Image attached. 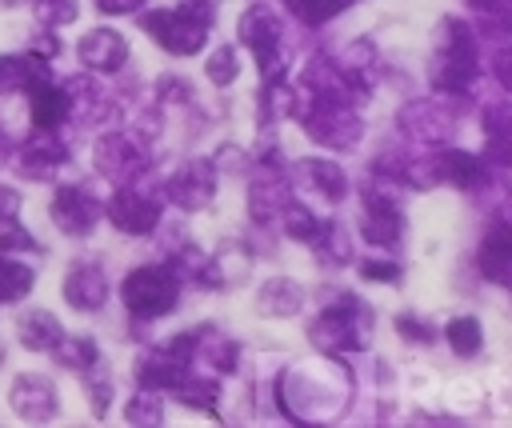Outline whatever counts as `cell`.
<instances>
[{
    "label": "cell",
    "instance_id": "ffe728a7",
    "mask_svg": "<svg viewBox=\"0 0 512 428\" xmlns=\"http://www.w3.org/2000/svg\"><path fill=\"white\" fill-rule=\"evenodd\" d=\"M444 340L452 344L456 356H476V352H480V340H484L480 320H476V316H456V320H448Z\"/></svg>",
    "mask_w": 512,
    "mask_h": 428
},
{
    "label": "cell",
    "instance_id": "6da1fadb",
    "mask_svg": "<svg viewBox=\"0 0 512 428\" xmlns=\"http://www.w3.org/2000/svg\"><path fill=\"white\" fill-rule=\"evenodd\" d=\"M120 296H124V308L136 320H156V316H168L176 308L180 276L172 268H164V264H144V268L128 272Z\"/></svg>",
    "mask_w": 512,
    "mask_h": 428
},
{
    "label": "cell",
    "instance_id": "7c38bea8",
    "mask_svg": "<svg viewBox=\"0 0 512 428\" xmlns=\"http://www.w3.org/2000/svg\"><path fill=\"white\" fill-rule=\"evenodd\" d=\"M360 232H364L368 244H396V236H400V212H396V204H388L380 192L368 188Z\"/></svg>",
    "mask_w": 512,
    "mask_h": 428
},
{
    "label": "cell",
    "instance_id": "3957f363",
    "mask_svg": "<svg viewBox=\"0 0 512 428\" xmlns=\"http://www.w3.org/2000/svg\"><path fill=\"white\" fill-rule=\"evenodd\" d=\"M440 36H444L448 44H440V52H436V60H432V80H436V88H444V92H464L468 80L476 76L472 36H468V28H464L460 20H448V24L440 28Z\"/></svg>",
    "mask_w": 512,
    "mask_h": 428
},
{
    "label": "cell",
    "instance_id": "4316f807",
    "mask_svg": "<svg viewBox=\"0 0 512 428\" xmlns=\"http://www.w3.org/2000/svg\"><path fill=\"white\" fill-rule=\"evenodd\" d=\"M36 16L52 28H60V24H68V20H76V0H36Z\"/></svg>",
    "mask_w": 512,
    "mask_h": 428
},
{
    "label": "cell",
    "instance_id": "603a6c76",
    "mask_svg": "<svg viewBox=\"0 0 512 428\" xmlns=\"http://www.w3.org/2000/svg\"><path fill=\"white\" fill-rule=\"evenodd\" d=\"M52 352H56L64 364H72V368H88V364L96 360V344H92L88 336H64Z\"/></svg>",
    "mask_w": 512,
    "mask_h": 428
},
{
    "label": "cell",
    "instance_id": "277c9868",
    "mask_svg": "<svg viewBox=\"0 0 512 428\" xmlns=\"http://www.w3.org/2000/svg\"><path fill=\"white\" fill-rule=\"evenodd\" d=\"M304 128L320 140V144H332V148H344L360 136V120L348 112V104L340 100H324L316 96V108L304 112Z\"/></svg>",
    "mask_w": 512,
    "mask_h": 428
},
{
    "label": "cell",
    "instance_id": "44dd1931",
    "mask_svg": "<svg viewBox=\"0 0 512 428\" xmlns=\"http://www.w3.org/2000/svg\"><path fill=\"white\" fill-rule=\"evenodd\" d=\"M28 292H32V268L0 256V304H12L20 296H28Z\"/></svg>",
    "mask_w": 512,
    "mask_h": 428
},
{
    "label": "cell",
    "instance_id": "5b68a950",
    "mask_svg": "<svg viewBox=\"0 0 512 428\" xmlns=\"http://www.w3.org/2000/svg\"><path fill=\"white\" fill-rule=\"evenodd\" d=\"M240 40L256 52V64L264 72V80H272L280 72V60H276V44H280V20L268 12V8H248L244 20H240Z\"/></svg>",
    "mask_w": 512,
    "mask_h": 428
},
{
    "label": "cell",
    "instance_id": "8992f818",
    "mask_svg": "<svg viewBox=\"0 0 512 428\" xmlns=\"http://www.w3.org/2000/svg\"><path fill=\"white\" fill-rule=\"evenodd\" d=\"M108 220H112L120 232H128V236H144V232L156 228L160 208H156V200H148L144 192L120 188V192L108 200Z\"/></svg>",
    "mask_w": 512,
    "mask_h": 428
},
{
    "label": "cell",
    "instance_id": "484cf974",
    "mask_svg": "<svg viewBox=\"0 0 512 428\" xmlns=\"http://www.w3.org/2000/svg\"><path fill=\"white\" fill-rule=\"evenodd\" d=\"M172 392H176L180 400H188L192 408H212V400H216V384H212V380H192V376H184Z\"/></svg>",
    "mask_w": 512,
    "mask_h": 428
},
{
    "label": "cell",
    "instance_id": "8fae6325",
    "mask_svg": "<svg viewBox=\"0 0 512 428\" xmlns=\"http://www.w3.org/2000/svg\"><path fill=\"white\" fill-rule=\"evenodd\" d=\"M64 300L80 312H96L108 300V280L96 264H72L68 280H64Z\"/></svg>",
    "mask_w": 512,
    "mask_h": 428
},
{
    "label": "cell",
    "instance_id": "4dcf8cb0",
    "mask_svg": "<svg viewBox=\"0 0 512 428\" xmlns=\"http://www.w3.org/2000/svg\"><path fill=\"white\" fill-rule=\"evenodd\" d=\"M360 272H364L368 280H380V284H396V280H400V268H396L392 260H364Z\"/></svg>",
    "mask_w": 512,
    "mask_h": 428
},
{
    "label": "cell",
    "instance_id": "9a60e30c",
    "mask_svg": "<svg viewBox=\"0 0 512 428\" xmlns=\"http://www.w3.org/2000/svg\"><path fill=\"white\" fill-rule=\"evenodd\" d=\"M28 92H32V124H36L40 132H52V128L68 116V92L56 88V84H48V80L32 84Z\"/></svg>",
    "mask_w": 512,
    "mask_h": 428
},
{
    "label": "cell",
    "instance_id": "7402d4cb",
    "mask_svg": "<svg viewBox=\"0 0 512 428\" xmlns=\"http://www.w3.org/2000/svg\"><path fill=\"white\" fill-rule=\"evenodd\" d=\"M300 168L312 176V184H316L328 200H340V196L348 192V180H344V172H340L332 160H304Z\"/></svg>",
    "mask_w": 512,
    "mask_h": 428
},
{
    "label": "cell",
    "instance_id": "e0dca14e",
    "mask_svg": "<svg viewBox=\"0 0 512 428\" xmlns=\"http://www.w3.org/2000/svg\"><path fill=\"white\" fill-rule=\"evenodd\" d=\"M440 172H444V180H452L456 188H476V184L484 180L480 160L468 156V152H456V148H448V152L440 156Z\"/></svg>",
    "mask_w": 512,
    "mask_h": 428
},
{
    "label": "cell",
    "instance_id": "9c48e42d",
    "mask_svg": "<svg viewBox=\"0 0 512 428\" xmlns=\"http://www.w3.org/2000/svg\"><path fill=\"white\" fill-rule=\"evenodd\" d=\"M216 192V172L208 160H192L184 164L172 180H168V196L180 204V208H204Z\"/></svg>",
    "mask_w": 512,
    "mask_h": 428
},
{
    "label": "cell",
    "instance_id": "cb8c5ba5",
    "mask_svg": "<svg viewBox=\"0 0 512 428\" xmlns=\"http://www.w3.org/2000/svg\"><path fill=\"white\" fill-rule=\"evenodd\" d=\"M292 4V12L304 20V24H324L328 16H336L348 0H288Z\"/></svg>",
    "mask_w": 512,
    "mask_h": 428
},
{
    "label": "cell",
    "instance_id": "5bb4252c",
    "mask_svg": "<svg viewBox=\"0 0 512 428\" xmlns=\"http://www.w3.org/2000/svg\"><path fill=\"white\" fill-rule=\"evenodd\" d=\"M480 268H484L488 280H500V284L512 280V228L508 224H500V228H492L484 236V244H480Z\"/></svg>",
    "mask_w": 512,
    "mask_h": 428
},
{
    "label": "cell",
    "instance_id": "2e32d148",
    "mask_svg": "<svg viewBox=\"0 0 512 428\" xmlns=\"http://www.w3.org/2000/svg\"><path fill=\"white\" fill-rule=\"evenodd\" d=\"M184 376H188V372H184V360H176V356H168V352H156V356L140 360V372H136V380H140L144 388H176Z\"/></svg>",
    "mask_w": 512,
    "mask_h": 428
},
{
    "label": "cell",
    "instance_id": "4fadbf2b",
    "mask_svg": "<svg viewBox=\"0 0 512 428\" xmlns=\"http://www.w3.org/2000/svg\"><path fill=\"white\" fill-rule=\"evenodd\" d=\"M20 344L28 348V352H52L60 340H64V328H60V320L52 316V312H44V308H28L24 316H20Z\"/></svg>",
    "mask_w": 512,
    "mask_h": 428
},
{
    "label": "cell",
    "instance_id": "d6986e66",
    "mask_svg": "<svg viewBox=\"0 0 512 428\" xmlns=\"http://www.w3.org/2000/svg\"><path fill=\"white\" fill-rule=\"evenodd\" d=\"M96 164H100V172H108V176H124L128 168L140 164V152H136L128 140L108 136V140L100 144V152H96Z\"/></svg>",
    "mask_w": 512,
    "mask_h": 428
},
{
    "label": "cell",
    "instance_id": "f546056e",
    "mask_svg": "<svg viewBox=\"0 0 512 428\" xmlns=\"http://www.w3.org/2000/svg\"><path fill=\"white\" fill-rule=\"evenodd\" d=\"M484 132H488V140H512V116L504 108H488Z\"/></svg>",
    "mask_w": 512,
    "mask_h": 428
},
{
    "label": "cell",
    "instance_id": "d6a6232c",
    "mask_svg": "<svg viewBox=\"0 0 512 428\" xmlns=\"http://www.w3.org/2000/svg\"><path fill=\"white\" fill-rule=\"evenodd\" d=\"M144 0H96V8L100 12H108V16H120V12H136Z\"/></svg>",
    "mask_w": 512,
    "mask_h": 428
},
{
    "label": "cell",
    "instance_id": "d4e9b609",
    "mask_svg": "<svg viewBox=\"0 0 512 428\" xmlns=\"http://www.w3.org/2000/svg\"><path fill=\"white\" fill-rule=\"evenodd\" d=\"M204 72H208V80H212V84H232V80H236V72H240L236 52H232L228 44H224V48H216V52L208 56V68H204Z\"/></svg>",
    "mask_w": 512,
    "mask_h": 428
},
{
    "label": "cell",
    "instance_id": "52a82bcc",
    "mask_svg": "<svg viewBox=\"0 0 512 428\" xmlns=\"http://www.w3.org/2000/svg\"><path fill=\"white\" fill-rule=\"evenodd\" d=\"M96 216H100V204L88 192H80V188H60L56 200H52V224L60 232H68V236L92 232Z\"/></svg>",
    "mask_w": 512,
    "mask_h": 428
},
{
    "label": "cell",
    "instance_id": "ac0fdd59",
    "mask_svg": "<svg viewBox=\"0 0 512 428\" xmlns=\"http://www.w3.org/2000/svg\"><path fill=\"white\" fill-rule=\"evenodd\" d=\"M300 300H304V292H300L292 280H268V284L260 288V308H264L268 316H292V312L300 308Z\"/></svg>",
    "mask_w": 512,
    "mask_h": 428
},
{
    "label": "cell",
    "instance_id": "30bf717a",
    "mask_svg": "<svg viewBox=\"0 0 512 428\" xmlns=\"http://www.w3.org/2000/svg\"><path fill=\"white\" fill-rule=\"evenodd\" d=\"M12 408H16L20 420H32V424L56 416V388H52V380L48 376H20L12 384Z\"/></svg>",
    "mask_w": 512,
    "mask_h": 428
},
{
    "label": "cell",
    "instance_id": "7a4b0ae2",
    "mask_svg": "<svg viewBox=\"0 0 512 428\" xmlns=\"http://www.w3.org/2000/svg\"><path fill=\"white\" fill-rule=\"evenodd\" d=\"M140 24L168 52L188 56V52H200V44L208 36V8L204 4H184V8H168V12H148Z\"/></svg>",
    "mask_w": 512,
    "mask_h": 428
},
{
    "label": "cell",
    "instance_id": "f1b7e54d",
    "mask_svg": "<svg viewBox=\"0 0 512 428\" xmlns=\"http://www.w3.org/2000/svg\"><path fill=\"white\" fill-rule=\"evenodd\" d=\"M124 416H128L132 424H160V404H156L152 396H136Z\"/></svg>",
    "mask_w": 512,
    "mask_h": 428
},
{
    "label": "cell",
    "instance_id": "1f68e13d",
    "mask_svg": "<svg viewBox=\"0 0 512 428\" xmlns=\"http://www.w3.org/2000/svg\"><path fill=\"white\" fill-rule=\"evenodd\" d=\"M396 328H400L404 336H412L416 344H428V340H432V328H428L424 320H416V316H396Z\"/></svg>",
    "mask_w": 512,
    "mask_h": 428
},
{
    "label": "cell",
    "instance_id": "83f0119b",
    "mask_svg": "<svg viewBox=\"0 0 512 428\" xmlns=\"http://www.w3.org/2000/svg\"><path fill=\"white\" fill-rule=\"evenodd\" d=\"M20 156H24L28 164H60V160H64V148H60L56 140H52V144H48V140H28V144L20 148Z\"/></svg>",
    "mask_w": 512,
    "mask_h": 428
},
{
    "label": "cell",
    "instance_id": "836d02e7",
    "mask_svg": "<svg viewBox=\"0 0 512 428\" xmlns=\"http://www.w3.org/2000/svg\"><path fill=\"white\" fill-rule=\"evenodd\" d=\"M496 80H500V84L512 92V52H504V56L496 60Z\"/></svg>",
    "mask_w": 512,
    "mask_h": 428
},
{
    "label": "cell",
    "instance_id": "ba28073f",
    "mask_svg": "<svg viewBox=\"0 0 512 428\" xmlns=\"http://www.w3.org/2000/svg\"><path fill=\"white\" fill-rule=\"evenodd\" d=\"M76 48H80V60L96 72H116L128 60V40L116 28H92V32L80 36Z\"/></svg>",
    "mask_w": 512,
    "mask_h": 428
}]
</instances>
